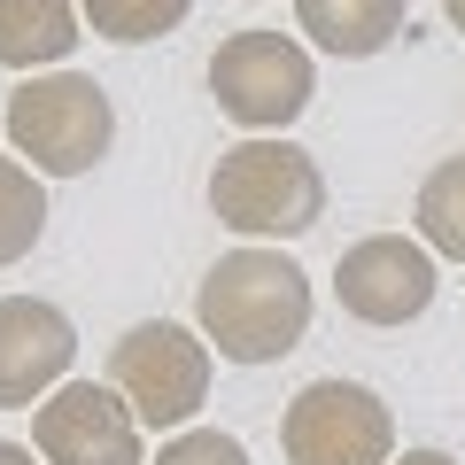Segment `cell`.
<instances>
[{
    "label": "cell",
    "mask_w": 465,
    "mask_h": 465,
    "mask_svg": "<svg viewBox=\"0 0 465 465\" xmlns=\"http://www.w3.org/2000/svg\"><path fill=\"white\" fill-rule=\"evenodd\" d=\"M194 318L225 365H272L311 333V272L280 249H232L202 272Z\"/></svg>",
    "instance_id": "1"
},
{
    "label": "cell",
    "mask_w": 465,
    "mask_h": 465,
    "mask_svg": "<svg viewBox=\"0 0 465 465\" xmlns=\"http://www.w3.org/2000/svg\"><path fill=\"white\" fill-rule=\"evenodd\" d=\"M210 210L225 217L232 232H249V241H295L326 217V171H318L311 148L295 140H241V148L217 155L210 171Z\"/></svg>",
    "instance_id": "2"
},
{
    "label": "cell",
    "mask_w": 465,
    "mask_h": 465,
    "mask_svg": "<svg viewBox=\"0 0 465 465\" xmlns=\"http://www.w3.org/2000/svg\"><path fill=\"white\" fill-rule=\"evenodd\" d=\"M8 140L39 179H85L116 140V109L85 70H32L8 94Z\"/></svg>",
    "instance_id": "3"
},
{
    "label": "cell",
    "mask_w": 465,
    "mask_h": 465,
    "mask_svg": "<svg viewBox=\"0 0 465 465\" xmlns=\"http://www.w3.org/2000/svg\"><path fill=\"white\" fill-rule=\"evenodd\" d=\"M109 388L133 403L140 434H179L210 403V341L171 318H140L109 349Z\"/></svg>",
    "instance_id": "4"
},
{
    "label": "cell",
    "mask_w": 465,
    "mask_h": 465,
    "mask_svg": "<svg viewBox=\"0 0 465 465\" xmlns=\"http://www.w3.org/2000/svg\"><path fill=\"white\" fill-rule=\"evenodd\" d=\"M210 94L232 124L249 133H280L311 109L318 94V70H311V47L287 32H232L225 47L210 54Z\"/></svg>",
    "instance_id": "5"
},
{
    "label": "cell",
    "mask_w": 465,
    "mask_h": 465,
    "mask_svg": "<svg viewBox=\"0 0 465 465\" xmlns=\"http://www.w3.org/2000/svg\"><path fill=\"white\" fill-rule=\"evenodd\" d=\"M287 465H388L396 458V419L365 381H311L280 411Z\"/></svg>",
    "instance_id": "6"
},
{
    "label": "cell",
    "mask_w": 465,
    "mask_h": 465,
    "mask_svg": "<svg viewBox=\"0 0 465 465\" xmlns=\"http://www.w3.org/2000/svg\"><path fill=\"white\" fill-rule=\"evenodd\" d=\"M434 287H442L434 249L411 232H372V241L341 249V264H333V295L357 326H411L434 302Z\"/></svg>",
    "instance_id": "7"
},
{
    "label": "cell",
    "mask_w": 465,
    "mask_h": 465,
    "mask_svg": "<svg viewBox=\"0 0 465 465\" xmlns=\"http://www.w3.org/2000/svg\"><path fill=\"white\" fill-rule=\"evenodd\" d=\"M32 450L47 465H148L140 458L133 403L101 381H63L47 403H32Z\"/></svg>",
    "instance_id": "8"
},
{
    "label": "cell",
    "mask_w": 465,
    "mask_h": 465,
    "mask_svg": "<svg viewBox=\"0 0 465 465\" xmlns=\"http://www.w3.org/2000/svg\"><path fill=\"white\" fill-rule=\"evenodd\" d=\"M78 357V326L39 295H0V411L47 403Z\"/></svg>",
    "instance_id": "9"
},
{
    "label": "cell",
    "mask_w": 465,
    "mask_h": 465,
    "mask_svg": "<svg viewBox=\"0 0 465 465\" xmlns=\"http://www.w3.org/2000/svg\"><path fill=\"white\" fill-rule=\"evenodd\" d=\"M295 24L311 32V47L341 54V63H365V54L396 47L403 0H295Z\"/></svg>",
    "instance_id": "10"
},
{
    "label": "cell",
    "mask_w": 465,
    "mask_h": 465,
    "mask_svg": "<svg viewBox=\"0 0 465 465\" xmlns=\"http://www.w3.org/2000/svg\"><path fill=\"white\" fill-rule=\"evenodd\" d=\"M78 39V0H0V63L8 70H47Z\"/></svg>",
    "instance_id": "11"
},
{
    "label": "cell",
    "mask_w": 465,
    "mask_h": 465,
    "mask_svg": "<svg viewBox=\"0 0 465 465\" xmlns=\"http://www.w3.org/2000/svg\"><path fill=\"white\" fill-rule=\"evenodd\" d=\"M47 232V186H39L32 163L0 155V264H24Z\"/></svg>",
    "instance_id": "12"
},
{
    "label": "cell",
    "mask_w": 465,
    "mask_h": 465,
    "mask_svg": "<svg viewBox=\"0 0 465 465\" xmlns=\"http://www.w3.org/2000/svg\"><path fill=\"white\" fill-rule=\"evenodd\" d=\"M419 241L434 256H450V264H465V155L427 171V186H419Z\"/></svg>",
    "instance_id": "13"
},
{
    "label": "cell",
    "mask_w": 465,
    "mask_h": 465,
    "mask_svg": "<svg viewBox=\"0 0 465 465\" xmlns=\"http://www.w3.org/2000/svg\"><path fill=\"white\" fill-rule=\"evenodd\" d=\"M78 8H85V24H94L101 39H116V47H140V39L179 32L194 0H78Z\"/></svg>",
    "instance_id": "14"
},
{
    "label": "cell",
    "mask_w": 465,
    "mask_h": 465,
    "mask_svg": "<svg viewBox=\"0 0 465 465\" xmlns=\"http://www.w3.org/2000/svg\"><path fill=\"white\" fill-rule=\"evenodd\" d=\"M148 465H249V450L232 442L225 427H179L163 442V458H148Z\"/></svg>",
    "instance_id": "15"
},
{
    "label": "cell",
    "mask_w": 465,
    "mask_h": 465,
    "mask_svg": "<svg viewBox=\"0 0 465 465\" xmlns=\"http://www.w3.org/2000/svg\"><path fill=\"white\" fill-rule=\"evenodd\" d=\"M388 465H458L450 450H403V458H388Z\"/></svg>",
    "instance_id": "16"
},
{
    "label": "cell",
    "mask_w": 465,
    "mask_h": 465,
    "mask_svg": "<svg viewBox=\"0 0 465 465\" xmlns=\"http://www.w3.org/2000/svg\"><path fill=\"white\" fill-rule=\"evenodd\" d=\"M0 465H39V450H24V442H0Z\"/></svg>",
    "instance_id": "17"
},
{
    "label": "cell",
    "mask_w": 465,
    "mask_h": 465,
    "mask_svg": "<svg viewBox=\"0 0 465 465\" xmlns=\"http://www.w3.org/2000/svg\"><path fill=\"white\" fill-rule=\"evenodd\" d=\"M442 16H450V24H458V32H465V0H442Z\"/></svg>",
    "instance_id": "18"
}]
</instances>
